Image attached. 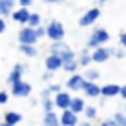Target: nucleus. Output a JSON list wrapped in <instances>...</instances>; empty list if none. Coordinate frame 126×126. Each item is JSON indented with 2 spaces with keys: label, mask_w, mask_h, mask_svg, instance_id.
Returning <instances> with one entry per match:
<instances>
[{
  "label": "nucleus",
  "mask_w": 126,
  "mask_h": 126,
  "mask_svg": "<svg viewBox=\"0 0 126 126\" xmlns=\"http://www.w3.org/2000/svg\"><path fill=\"white\" fill-rule=\"evenodd\" d=\"M51 53L57 55L59 59H62L64 62L73 60V51H71V47L66 46L64 42H53V46H51Z\"/></svg>",
  "instance_id": "f257e3e1"
},
{
  "label": "nucleus",
  "mask_w": 126,
  "mask_h": 126,
  "mask_svg": "<svg viewBox=\"0 0 126 126\" xmlns=\"http://www.w3.org/2000/svg\"><path fill=\"white\" fill-rule=\"evenodd\" d=\"M46 33H47V37H49L53 42H60V40L64 38V28H62V24H60V22H55V20L47 26Z\"/></svg>",
  "instance_id": "f03ea898"
},
{
  "label": "nucleus",
  "mask_w": 126,
  "mask_h": 126,
  "mask_svg": "<svg viewBox=\"0 0 126 126\" xmlns=\"http://www.w3.org/2000/svg\"><path fill=\"white\" fill-rule=\"evenodd\" d=\"M108 40H110L108 31H104V29H95L92 33V37H90V40H88V46L99 47V44H104V42H108Z\"/></svg>",
  "instance_id": "7ed1b4c3"
},
{
  "label": "nucleus",
  "mask_w": 126,
  "mask_h": 126,
  "mask_svg": "<svg viewBox=\"0 0 126 126\" xmlns=\"http://www.w3.org/2000/svg\"><path fill=\"white\" fill-rule=\"evenodd\" d=\"M18 38H20V42H22V46H33L38 37H37V33H35L33 28H24L22 31H20Z\"/></svg>",
  "instance_id": "20e7f679"
},
{
  "label": "nucleus",
  "mask_w": 126,
  "mask_h": 126,
  "mask_svg": "<svg viewBox=\"0 0 126 126\" xmlns=\"http://www.w3.org/2000/svg\"><path fill=\"white\" fill-rule=\"evenodd\" d=\"M99 15H101V11L99 9H90L88 13H84V15L80 16V20H79V26H90V24H93L95 20L99 18Z\"/></svg>",
  "instance_id": "39448f33"
},
{
  "label": "nucleus",
  "mask_w": 126,
  "mask_h": 126,
  "mask_svg": "<svg viewBox=\"0 0 126 126\" xmlns=\"http://www.w3.org/2000/svg\"><path fill=\"white\" fill-rule=\"evenodd\" d=\"M22 71H24V66H20V64H16L15 66V69L9 73V77H7V82L9 84H13V86H16V84H20V75H22Z\"/></svg>",
  "instance_id": "423d86ee"
},
{
  "label": "nucleus",
  "mask_w": 126,
  "mask_h": 126,
  "mask_svg": "<svg viewBox=\"0 0 126 126\" xmlns=\"http://www.w3.org/2000/svg\"><path fill=\"white\" fill-rule=\"evenodd\" d=\"M71 101H73V99L69 97L68 93H59L57 97H55V104H57L59 108H62V110H69Z\"/></svg>",
  "instance_id": "0eeeda50"
},
{
  "label": "nucleus",
  "mask_w": 126,
  "mask_h": 126,
  "mask_svg": "<svg viewBox=\"0 0 126 126\" xmlns=\"http://www.w3.org/2000/svg\"><path fill=\"white\" fill-rule=\"evenodd\" d=\"M60 66H64V60L59 59L57 55H49V57L46 59V68L49 69V71H55V69H59Z\"/></svg>",
  "instance_id": "6e6552de"
},
{
  "label": "nucleus",
  "mask_w": 126,
  "mask_h": 126,
  "mask_svg": "<svg viewBox=\"0 0 126 126\" xmlns=\"http://www.w3.org/2000/svg\"><path fill=\"white\" fill-rule=\"evenodd\" d=\"M110 53H115V51L113 49H104V47H97L95 53L92 55V59L95 60V62H104V60L110 57Z\"/></svg>",
  "instance_id": "1a4fd4ad"
},
{
  "label": "nucleus",
  "mask_w": 126,
  "mask_h": 126,
  "mask_svg": "<svg viewBox=\"0 0 126 126\" xmlns=\"http://www.w3.org/2000/svg\"><path fill=\"white\" fill-rule=\"evenodd\" d=\"M29 92H31V86L26 84V82H20V84L13 86V95L15 97H26V95H29Z\"/></svg>",
  "instance_id": "9d476101"
},
{
  "label": "nucleus",
  "mask_w": 126,
  "mask_h": 126,
  "mask_svg": "<svg viewBox=\"0 0 126 126\" xmlns=\"http://www.w3.org/2000/svg\"><path fill=\"white\" fill-rule=\"evenodd\" d=\"M82 90H84L86 92V95H88V97H97L99 93L102 92L101 88H99L97 84H93V82H84V86H82Z\"/></svg>",
  "instance_id": "9b49d317"
},
{
  "label": "nucleus",
  "mask_w": 126,
  "mask_h": 126,
  "mask_svg": "<svg viewBox=\"0 0 126 126\" xmlns=\"http://www.w3.org/2000/svg\"><path fill=\"white\" fill-rule=\"evenodd\" d=\"M84 79H82V77H79V75H75V77H71V79H69L66 84H68V88L69 90H82V86H84Z\"/></svg>",
  "instance_id": "f8f14e48"
},
{
  "label": "nucleus",
  "mask_w": 126,
  "mask_h": 126,
  "mask_svg": "<svg viewBox=\"0 0 126 126\" xmlns=\"http://www.w3.org/2000/svg\"><path fill=\"white\" fill-rule=\"evenodd\" d=\"M77 124V115L73 111H64L62 113V126H75Z\"/></svg>",
  "instance_id": "ddd939ff"
},
{
  "label": "nucleus",
  "mask_w": 126,
  "mask_h": 126,
  "mask_svg": "<svg viewBox=\"0 0 126 126\" xmlns=\"http://www.w3.org/2000/svg\"><path fill=\"white\" fill-rule=\"evenodd\" d=\"M29 16H31V13L28 9H18L16 13H13V18L16 20V22H29Z\"/></svg>",
  "instance_id": "4468645a"
},
{
  "label": "nucleus",
  "mask_w": 126,
  "mask_h": 126,
  "mask_svg": "<svg viewBox=\"0 0 126 126\" xmlns=\"http://www.w3.org/2000/svg\"><path fill=\"white\" fill-rule=\"evenodd\" d=\"M101 93L104 95V97H113V95L121 93V88L117 84H108V86H104V88H102Z\"/></svg>",
  "instance_id": "2eb2a0df"
},
{
  "label": "nucleus",
  "mask_w": 126,
  "mask_h": 126,
  "mask_svg": "<svg viewBox=\"0 0 126 126\" xmlns=\"http://www.w3.org/2000/svg\"><path fill=\"white\" fill-rule=\"evenodd\" d=\"M84 110V102H82V99H73L71 101V106H69V111H73V113H79V111Z\"/></svg>",
  "instance_id": "dca6fc26"
},
{
  "label": "nucleus",
  "mask_w": 126,
  "mask_h": 126,
  "mask_svg": "<svg viewBox=\"0 0 126 126\" xmlns=\"http://www.w3.org/2000/svg\"><path fill=\"white\" fill-rule=\"evenodd\" d=\"M44 126H59V119H57V115H55L53 111L46 113V117H44Z\"/></svg>",
  "instance_id": "f3484780"
},
{
  "label": "nucleus",
  "mask_w": 126,
  "mask_h": 126,
  "mask_svg": "<svg viewBox=\"0 0 126 126\" xmlns=\"http://www.w3.org/2000/svg\"><path fill=\"white\" fill-rule=\"evenodd\" d=\"M22 119L18 113H13V111H9V113H6V124H9V126H13V124H16L18 121Z\"/></svg>",
  "instance_id": "a211bd4d"
},
{
  "label": "nucleus",
  "mask_w": 126,
  "mask_h": 126,
  "mask_svg": "<svg viewBox=\"0 0 126 126\" xmlns=\"http://www.w3.org/2000/svg\"><path fill=\"white\" fill-rule=\"evenodd\" d=\"M20 51H22L24 55H28V57H35V55H37V49H35L33 46H20Z\"/></svg>",
  "instance_id": "6ab92c4d"
},
{
  "label": "nucleus",
  "mask_w": 126,
  "mask_h": 126,
  "mask_svg": "<svg viewBox=\"0 0 126 126\" xmlns=\"http://www.w3.org/2000/svg\"><path fill=\"white\" fill-rule=\"evenodd\" d=\"M13 0H0V6H2V9H4V15H9V9L13 7Z\"/></svg>",
  "instance_id": "aec40b11"
},
{
  "label": "nucleus",
  "mask_w": 126,
  "mask_h": 126,
  "mask_svg": "<svg viewBox=\"0 0 126 126\" xmlns=\"http://www.w3.org/2000/svg\"><path fill=\"white\" fill-rule=\"evenodd\" d=\"M90 60H93V59H92V55H90L88 51H82V55H80V64H82V66H88Z\"/></svg>",
  "instance_id": "412c9836"
},
{
  "label": "nucleus",
  "mask_w": 126,
  "mask_h": 126,
  "mask_svg": "<svg viewBox=\"0 0 126 126\" xmlns=\"http://www.w3.org/2000/svg\"><path fill=\"white\" fill-rule=\"evenodd\" d=\"M38 22H40V16H38V15H31L28 24L31 26V28H38Z\"/></svg>",
  "instance_id": "4be33fe9"
},
{
  "label": "nucleus",
  "mask_w": 126,
  "mask_h": 126,
  "mask_svg": "<svg viewBox=\"0 0 126 126\" xmlns=\"http://www.w3.org/2000/svg\"><path fill=\"white\" fill-rule=\"evenodd\" d=\"M64 69H66V71H75V69H77V62H75V60L64 62Z\"/></svg>",
  "instance_id": "5701e85b"
},
{
  "label": "nucleus",
  "mask_w": 126,
  "mask_h": 126,
  "mask_svg": "<svg viewBox=\"0 0 126 126\" xmlns=\"http://www.w3.org/2000/svg\"><path fill=\"white\" fill-rule=\"evenodd\" d=\"M115 121H117V124H119V126H126V115L117 113L115 115Z\"/></svg>",
  "instance_id": "b1692460"
},
{
  "label": "nucleus",
  "mask_w": 126,
  "mask_h": 126,
  "mask_svg": "<svg viewBox=\"0 0 126 126\" xmlns=\"http://www.w3.org/2000/svg\"><path fill=\"white\" fill-rule=\"evenodd\" d=\"M86 77H88V79H97L99 71H95V69H88V71H86Z\"/></svg>",
  "instance_id": "393cba45"
},
{
  "label": "nucleus",
  "mask_w": 126,
  "mask_h": 126,
  "mask_svg": "<svg viewBox=\"0 0 126 126\" xmlns=\"http://www.w3.org/2000/svg\"><path fill=\"white\" fill-rule=\"evenodd\" d=\"M35 33H37V37H38V38H42V37H44V35H46V29H44V28H40V26H38V28L35 29Z\"/></svg>",
  "instance_id": "a878e982"
},
{
  "label": "nucleus",
  "mask_w": 126,
  "mask_h": 126,
  "mask_svg": "<svg viewBox=\"0 0 126 126\" xmlns=\"http://www.w3.org/2000/svg\"><path fill=\"white\" fill-rule=\"evenodd\" d=\"M102 126H119V124H117V121H115V119H111V121H104Z\"/></svg>",
  "instance_id": "bb28decb"
},
{
  "label": "nucleus",
  "mask_w": 126,
  "mask_h": 126,
  "mask_svg": "<svg viewBox=\"0 0 126 126\" xmlns=\"http://www.w3.org/2000/svg\"><path fill=\"white\" fill-rule=\"evenodd\" d=\"M86 115L88 117H95V108H86Z\"/></svg>",
  "instance_id": "cd10ccee"
},
{
  "label": "nucleus",
  "mask_w": 126,
  "mask_h": 126,
  "mask_svg": "<svg viewBox=\"0 0 126 126\" xmlns=\"http://www.w3.org/2000/svg\"><path fill=\"white\" fill-rule=\"evenodd\" d=\"M6 101H7V95L6 93H0V104H4Z\"/></svg>",
  "instance_id": "c85d7f7f"
},
{
  "label": "nucleus",
  "mask_w": 126,
  "mask_h": 126,
  "mask_svg": "<svg viewBox=\"0 0 126 126\" xmlns=\"http://www.w3.org/2000/svg\"><path fill=\"white\" fill-rule=\"evenodd\" d=\"M121 44H123V46L126 47V33H123V35H121Z\"/></svg>",
  "instance_id": "c756f323"
},
{
  "label": "nucleus",
  "mask_w": 126,
  "mask_h": 126,
  "mask_svg": "<svg viewBox=\"0 0 126 126\" xmlns=\"http://www.w3.org/2000/svg\"><path fill=\"white\" fill-rule=\"evenodd\" d=\"M4 29H6V22H4V20H2V18H0V33H2V31H4Z\"/></svg>",
  "instance_id": "7c9ffc66"
},
{
  "label": "nucleus",
  "mask_w": 126,
  "mask_h": 126,
  "mask_svg": "<svg viewBox=\"0 0 126 126\" xmlns=\"http://www.w3.org/2000/svg\"><path fill=\"white\" fill-rule=\"evenodd\" d=\"M33 2V0H20V4H22V6L26 7V6H29V4H31Z\"/></svg>",
  "instance_id": "2f4dec72"
},
{
  "label": "nucleus",
  "mask_w": 126,
  "mask_h": 126,
  "mask_svg": "<svg viewBox=\"0 0 126 126\" xmlns=\"http://www.w3.org/2000/svg\"><path fill=\"white\" fill-rule=\"evenodd\" d=\"M59 90H60V88H59L57 84H55V86H49V92H59Z\"/></svg>",
  "instance_id": "473e14b6"
},
{
  "label": "nucleus",
  "mask_w": 126,
  "mask_h": 126,
  "mask_svg": "<svg viewBox=\"0 0 126 126\" xmlns=\"http://www.w3.org/2000/svg\"><path fill=\"white\" fill-rule=\"evenodd\" d=\"M121 95L126 99V86H123V88H121Z\"/></svg>",
  "instance_id": "72a5a7b5"
},
{
  "label": "nucleus",
  "mask_w": 126,
  "mask_h": 126,
  "mask_svg": "<svg viewBox=\"0 0 126 126\" xmlns=\"http://www.w3.org/2000/svg\"><path fill=\"white\" fill-rule=\"evenodd\" d=\"M115 55H117V57H119V59H121V57H124V53H123V51H121V49H117V51H115Z\"/></svg>",
  "instance_id": "f704fd0d"
},
{
  "label": "nucleus",
  "mask_w": 126,
  "mask_h": 126,
  "mask_svg": "<svg viewBox=\"0 0 126 126\" xmlns=\"http://www.w3.org/2000/svg\"><path fill=\"white\" fill-rule=\"evenodd\" d=\"M44 2H59V0H44Z\"/></svg>",
  "instance_id": "c9c22d12"
},
{
  "label": "nucleus",
  "mask_w": 126,
  "mask_h": 126,
  "mask_svg": "<svg viewBox=\"0 0 126 126\" xmlns=\"http://www.w3.org/2000/svg\"><path fill=\"white\" fill-rule=\"evenodd\" d=\"M0 15H4V9H2V6H0Z\"/></svg>",
  "instance_id": "e433bc0d"
},
{
  "label": "nucleus",
  "mask_w": 126,
  "mask_h": 126,
  "mask_svg": "<svg viewBox=\"0 0 126 126\" xmlns=\"http://www.w3.org/2000/svg\"><path fill=\"white\" fill-rule=\"evenodd\" d=\"M0 126H9V124H0Z\"/></svg>",
  "instance_id": "4c0bfd02"
},
{
  "label": "nucleus",
  "mask_w": 126,
  "mask_h": 126,
  "mask_svg": "<svg viewBox=\"0 0 126 126\" xmlns=\"http://www.w3.org/2000/svg\"><path fill=\"white\" fill-rule=\"evenodd\" d=\"M82 126H90V124H82Z\"/></svg>",
  "instance_id": "58836bf2"
},
{
  "label": "nucleus",
  "mask_w": 126,
  "mask_h": 126,
  "mask_svg": "<svg viewBox=\"0 0 126 126\" xmlns=\"http://www.w3.org/2000/svg\"><path fill=\"white\" fill-rule=\"evenodd\" d=\"M102 2H106V0H102Z\"/></svg>",
  "instance_id": "ea45409f"
}]
</instances>
